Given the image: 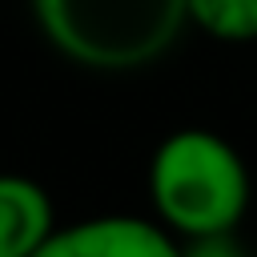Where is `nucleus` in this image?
I'll use <instances>...</instances> for the list:
<instances>
[{
    "instance_id": "obj_1",
    "label": "nucleus",
    "mask_w": 257,
    "mask_h": 257,
    "mask_svg": "<svg viewBox=\"0 0 257 257\" xmlns=\"http://www.w3.org/2000/svg\"><path fill=\"white\" fill-rule=\"evenodd\" d=\"M149 205L153 217L177 237L237 233L253 181L237 145L213 128H177L149 157Z\"/></svg>"
},
{
    "instance_id": "obj_2",
    "label": "nucleus",
    "mask_w": 257,
    "mask_h": 257,
    "mask_svg": "<svg viewBox=\"0 0 257 257\" xmlns=\"http://www.w3.org/2000/svg\"><path fill=\"white\" fill-rule=\"evenodd\" d=\"M40 36L88 72H137L189 24V0H28Z\"/></svg>"
},
{
    "instance_id": "obj_3",
    "label": "nucleus",
    "mask_w": 257,
    "mask_h": 257,
    "mask_svg": "<svg viewBox=\"0 0 257 257\" xmlns=\"http://www.w3.org/2000/svg\"><path fill=\"white\" fill-rule=\"evenodd\" d=\"M32 257H181V241L157 217L96 213L68 225L56 221Z\"/></svg>"
},
{
    "instance_id": "obj_4",
    "label": "nucleus",
    "mask_w": 257,
    "mask_h": 257,
    "mask_svg": "<svg viewBox=\"0 0 257 257\" xmlns=\"http://www.w3.org/2000/svg\"><path fill=\"white\" fill-rule=\"evenodd\" d=\"M52 229V193L36 177L0 173V257H32Z\"/></svg>"
},
{
    "instance_id": "obj_5",
    "label": "nucleus",
    "mask_w": 257,
    "mask_h": 257,
    "mask_svg": "<svg viewBox=\"0 0 257 257\" xmlns=\"http://www.w3.org/2000/svg\"><path fill=\"white\" fill-rule=\"evenodd\" d=\"M189 24L225 44L257 40V0H189Z\"/></svg>"
},
{
    "instance_id": "obj_6",
    "label": "nucleus",
    "mask_w": 257,
    "mask_h": 257,
    "mask_svg": "<svg viewBox=\"0 0 257 257\" xmlns=\"http://www.w3.org/2000/svg\"><path fill=\"white\" fill-rule=\"evenodd\" d=\"M181 257H249L233 233H213V237H193L181 241Z\"/></svg>"
}]
</instances>
